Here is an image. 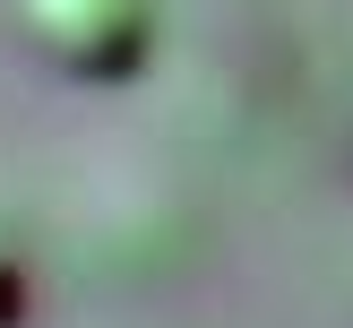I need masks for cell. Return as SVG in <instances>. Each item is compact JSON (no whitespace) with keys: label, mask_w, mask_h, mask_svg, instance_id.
<instances>
[{"label":"cell","mask_w":353,"mask_h":328,"mask_svg":"<svg viewBox=\"0 0 353 328\" xmlns=\"http://www.w3.org/2000/svg\"><path fill=\"white\" fill-rule=\"evenodd\" d=\"M17 35L43 69H61L69 86H121L147 69L155 26L164 9L155 0H9Z\"/></svg>","instance_id":"6da1fadb"}]
</instances>
